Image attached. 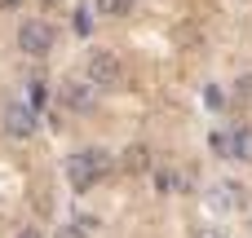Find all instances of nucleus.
<instances>
[{"instance_id":"4468645a","label":"nucleus","mask_w":252,"mask_h":238,"mask_svg":"<svg viewBox=\"0 0 252 238\" xmlns=\"http://www.w3.org/2000/svg\"><path fill=\"white\" fill-rule=\"evenodd\" d=\"M199 238H230V234H226V230H217V225H204V230H199Z\"/></svg>"},{"instance_id":"423d86ee","label":"nucleus","mask_w":252,"mask_h":238,"mask_svg":"<svg viewBox=\"0 0 252 238\" xmlns=\"http://www.w3.org/2000/svg\"><path fill=\"white\" fill-rule=\"evenodd\" d=\"M137 0H97V13L102 18H133Z\"/></svg>"},{"instance_id":"6ab92c4d","label":"nucleus","mask_w":252,"mask_h":238,"mask_svg":"<svg viewBox=\"0 0 252 238\" xmlns=\"http://www.w3.org/2000/svg\"><path fill=\"white\" fill-rule=\"evenodd\" d=\"M248 230H252V221H248Z\"/></svg>"},{"instance_id":"dca6fc26","label":"nucleus","mask_w":252,"mask_h":238,"mask_svg":"<svg viewBox=\"0 0 252 238\" xmlns=\"http://www.w3.org/2000/svg\"><path fill=\"white\" fill-rule=\"evenodd\" d=\"M18 238H40V230H31V225H27V230H22Z\"/></svg>"},{"instance_id":"7ed1b4c3","label":"nucleus","mask_w":252,"mask_h":238,"mask_svg":"<svg viewBox=\"0 0 252 238\" xmlns=\"http://www.w3.org/2000/svg\"><path fill=\"white\" fill-rule=\"evenodd\" d=\"M97 88H120L124 84V62L111 53V49H93L89 53V71H84Z\"/></svg>"},{"instance_id":"a211bd4d","label":"nucleus","mask_w":252,"mask_h":238,"mask_svg":"<svg viewBox=\"0 0 252 238\" xmlns=\"http://www.w3.org/2000/svg\"><path fill=\"white\" fill-rule=\"evenodd\" d=\"M40 4H44V9H53V4H62V0H40Z\"/></svg>"},{"instance_id":"f3484780","label":"nucleus","mask_w":252,"mask_h":238,"mask_svg":"<svg viewBox=\"0 0 252 238\" xmlns=\"http://www.w3.org/2000/svg\"><path fill=\"white\" fill-rule=\"evenodd\" d=\"M18 4H22V0H0V9H18Z\"/></svg>"},{"instance_id":"9d476101","label":"nucleus","mask_w":252,"mask_h":238,"mask_svg":"<svg viewBox=\"0 0 252 238\" xmlns=\"http://www.w3.org/2000/svg\"><path fill=\"white\" fill-rule=\"evenodd\" d=\"M213 150L226 155V159H235V132H221V128H217V132H213Z\"/></svg>"},{"instance_id":"f03ea898","label":"nucleus","mask_w":252,"mask_h":238,"mask_svg":"<svg viewBox=\"0 0 252 238\" xmlns=\"http://www.w3.org/2000/svg\"><path fill=\"white\" fill-rule=\"evenodd\" d=\"M18 49H22L27 57H49V53L58 49V26L44 22V18L22 22V26H18Z\"/></svg>"},{"instance_id":"f8f14e48","label":"nucleus","mask_w":252,"mask_h":238,"mask_svg":"<svg viewBox=\"0 0 252 238\" xmlns=\"http://www.w3.org/2000/svg\"><path fill=\"white\" fill-rule=\"evenodd\" d=\"M235 97L239 102H252V75H239L235 79Z\"/></svg>"},{"instance_id":"6e6552de","label":"nucleus","mask_w":252,"mask_h":238,"mask_svg":"<svg viewBox=\"0 0 252 238\" xmlns=\"http://www.w3.org/2000/svg\"><path fill=\"white\" fill-rule=\"evenodd\" d=\"M213 203H217V208H235V203H239V185H235V181L213 185Z\"/></svg>"},{"instance_id":"ddd939ff","label":"nucleus","mask_w":252,"mask_h":238,"mask_svg":"<svg viewBox=\"0 0 252 238\" xmlns=\"http://www.w3.org/2000/svg\"><path fill=\"white\" fill-rule=\"evenodd\" d=\"M31 102H35V106L44 102V79H31Z\"/></svg>"},{"instance_id":"20e7f679","label":"nucleus","mask_w":252,"mask_h":238,"mask_svg":"<svg viewBox=\"0 0 252 238\" xmlns=\"http://www.w3.org/2000/svg\"><path fill=\"white\" fill-rule=\"evenodd\" d=\"M58 93H62V106H66V110H93V106H97V84H93L89 75H84V79H80V75H66V79L58 84Z\"/></svg>"},{"instance_id":"0eeeda50","label":"nucleus","mask_w":252,"mask_h":238,"mask_svg":"<svg viewBox=\"0 0 252 238\" xmlns=\"http://www.w3.org/2000/svg\"><path fill=\"white\" fill-rule=\"evenodd\" d=\"M124 168H128V172H146V168H151V150H146V146H128V150H124Z\"/></svg>"},{"instance_id":"39448f33","label":"nucleus","mask_w":252,"mask_h":238,"mask_svg":"<svg viewBox=\"0 0 252 238\" xmlns=\"http://www.w3.org/2000/svg\"><path fill=\"white\" fill-rule=\"evenodd\" d=\"M4 132L9 137H31L35 132V110L22 106V102H9L4 106Z\"/></svg>"},{"instance_id":"9b49d317","label":"nucleus","mask_w":252,"mask_h":238,"mask_svg":"<svg viewBox=\"0 0 252 238\" xmlns=\"http://www.w3.org/2000/svg\"><path fill=\"white\" fill-rule=\"evenodd\" d=\"M53 238H89V230L75 221V225H58V230H53Z\"/></svg>"},{"instance_id":"2eb2a0df","label":"nucleus","mask_w":252,"mask_h":238,"mask_svg":"<svg viewBox=\"0 0 252 238\" xmlns=\"http://www.w3.org/2000/svg\"><path fill=\"white\" fill-rule=\"evenodd\" d=\"M75 31H80V35H89V13H84V9L75 13Z\"/></svg>"},{"instance_id":"f257e3e1","label":"nucleus","mask_w":252,"mask_h":238,"mask_svg":"<svg viewBox=\"0 0 252 238\" xmlns=\"http://www.w3.org/2000/svg\"><path fill=\"white\" fill-rule=\"evenodd\" d=\"M111 168H115V155L102 150V146H89V150H75V155L66 159V181L84 194V190H93L97 181H106Z\"/></svg>"},{"instance_id":"1a4fd4ad","label":"nucleus","mask_w":252,"mask_h":238,"mask_svg":"<svg viewBox=\"0 0 252 238\" xmlns=\"http://www.w3.org/2000/svg\"><path fill=\"white\" fill-rule=\"evenodd\" d=\"M235 159L252 163V128H239V132H235Z\"/></svg>"}]
</instances>
